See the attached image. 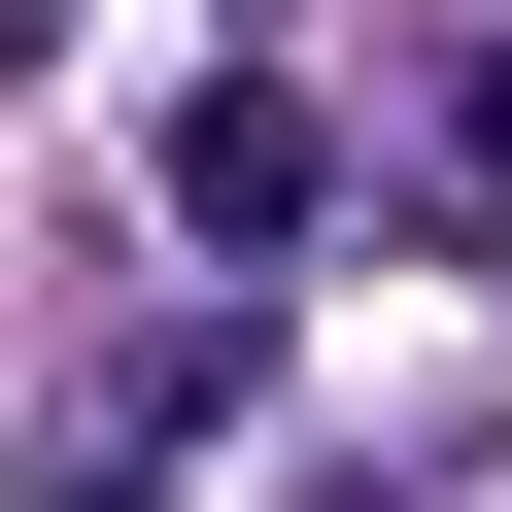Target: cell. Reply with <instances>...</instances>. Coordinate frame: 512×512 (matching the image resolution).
Instances as JSON below:
<instances>
[{
	"mask_svg": "<svg viewBox=\"0 0 512 512\" xmlns=\"http://www.w3.org/2000/svg\"><path fill=\"white\" fill-rule=\"evenodd\" d=\"M171 205H205V239H308V205H342V137L239 69V103H171Z\"/></svg>",
	"mask_w": 512,
	"mask_h": 512,
	"instance_id": "cell-1",
	"label": "cell"
},
{
	"mask_svg": "<svg viewBox=\"0 0 512 512\" xmlns=\"http://www.w3.org/2000/svg\"><path fill=\"white\" fill-rule=\"evenodd\" d=\"M69 512H171V478H69Z\"/></svg>",
	"mask_w": 512,
	"mask_h": 512,
	"instance_id": "cell-2",
	"label": "cell"
}]
</instances>
